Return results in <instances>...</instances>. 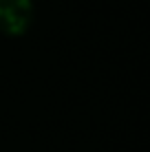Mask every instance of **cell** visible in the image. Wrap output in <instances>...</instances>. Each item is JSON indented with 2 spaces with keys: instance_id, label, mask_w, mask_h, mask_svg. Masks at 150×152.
<instances>
[{
  "instance_id": "6da1fadb",
  "label": "cell",
  "mask_w": 150,
  "mask_h": 152,
  "mask_svg": "<svg viewBox=\"0 0 150 152\" xmlns=\"http://www.w3.org/2000/svg\"><path fill=\"white\" fill-rule=\"evenodd\" d=\"M33 0H0V31L22 35L33 22Z\"/></svg>"
}]
</instances>
